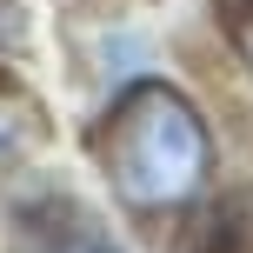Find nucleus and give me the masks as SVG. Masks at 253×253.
<instances>
[{
  "label": "nucleus",
  "instance_id": "f257e3e1",
  "mask_svg": "<svg viewBox=\"0 0 253 253\" xmlns=\"http://www.w3.org/2000/svg\"><path fill=\"white\" fill-rule=\"evenodd\" d=\"M100 167L133 213H167V207H187L207 187L213 140L173 87L140 80L114 100V114L100 126Z\"/></svg>",
  "mask_w": 253,
  "mask_h": 253
},
{
  "label": "nucleus",
  "instance_id": "f03ea898",
  "mask_svg": "<svg viewBox=\"0 0 253 253\" xmlns=\"http://www.w3.org/2000/svg\"><path fill=\"white\" fill-rule=\"evenodd\" d=\"M27 133H34V114H27V107L13 100V93H0V160H7V153L20 147Z\"/></svg>",
  "mask_w": 253,
  "mask_h": 253
},
{
  "label": "nucleus",
  "instance_id": "7ed1b4c3",
  "mask_svg": "<svg viewBox=\"0 0 253 253\" xmlns=\"http://www.w3.org/2000/svg\"><path fill=\"white\" fill-rule=\"evenodd\" d=\"M34 253H114V247H100V240H87V233H74V240H47V247H34Z\"/></svg>",
  "mask_w": 253,
  "mask_h": 253
},
{
  "label": "nucleus",
  "instance_id": "20e7f679",
  "mask_svg": "<svg viewBox=\"0 0 253 253\" xmlns=\"http://www.w3.org/2000/svg\"><path fill=\"white\" fill-rule=\"evenodd\" d=\"M233 13H247V20H253V0H233Z\"/></svg>",
  "mask_w": 253,
  "mask_h": 253
},
{
  "label": "nucleus",
  "instance_id": "39448f33",
  "mask_svg": "<svg viewBox=\"0 0 253 253\" xmlns=\"http://www.w3.org/2000/svg\"><path fill=\"white\" fill-rule=\"evenodd\" d=\"M247 47H253V40H247Z\"/></svg>",
  "mask_w": 253,
  "mask_h": 253
}]
</instances>
